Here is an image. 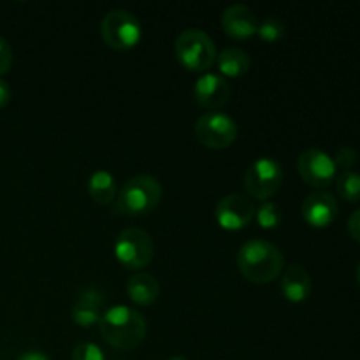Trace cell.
Returning <instances> with one entry per match:
<instances>
[{
  "label": "cell",
  "mask_w": 360,
  "mask_h": 360,
  "mask_svg": "<svg viewBox=\"0 0 360 360\" xmlns=\"http://www.w3.org/2000/svg\"><path fill=\"white\" fill-rule=\"evenodd\" d=\"M101 334L105 343L116 350L129 352L139 347L146 338V320L129 306H112L101 316Z\"/></svg>",
  "instance_id": "1"
},
{
  "label": "cell",
  "mask_w": 360,
  "mask_h": 360,
  "mask_svg": "<svg viewBox=\"0 0 360 360\" xmlns=\"http://www.w3.org/2000/svg\"><path fill=\"white\" fill-rule=\"evenodd\" d=\"M238 267L243 276L252 283H271L283 271L285 259L278 246L255 238L239 248Z\"/></svg>",
  "instance_id": "2"
},
{
  "label": "cell",
  "mask_w": 360,
  "mask_h": 360,
  "mask_svg": "<svg viewBox=\"0 0 360 360\" xmlns=\"http://www.w3.org/2000/svg\"><path fill=\"white\" fill-rule=\"evenodd\" d=\"M162 185L150 174L130 178L116 197V211L123 214H146L158 206Z\"/></svg>",
  "instance_id": "3"
},
{
  "label": "cell",
  "mask_w": 360,
  "mask_h": 360,
  "mask_svg": "<svg viewBox=\"0 0 360 360\" xmlns=\"http://www.w3.org/2000/svg\"><path fill=\"white\" fill-rule=\"evenodd\" d=\"M174 51L179 63L195 72L207 70L217 60V46L213 39L199 28H186L179 32L174 42Z\"/></svg>",
  "instance_id": "4"
},
{
  "label": "cell",
  "mask_w": 360,
  "mask_h": 360,
  "mask_svg": "<svg viewBox=\"0 0 360 360\" xmlns=\"http://www.w3.org/2000/svg\"><path fill=\"white\" fill-rule=\"evenodd\" d=\"M115 255L127 269H143L153 259V239L139 227L123 229L115 241Z\"/></svg>",
  "instance_id": "5"
},
{
  "label": "cell",
  "mask_w": 360,
  "mask_h": 360,
  "mask_svg": "<svg viewBox=\"0 0 360 360\" xmlns=\"http://www.w3.org/2000/svg\"><path fill=\"white\" fill-rule=\"evenodd\" d=\"M102 39L108 46L118 51L134 48L141 41V23L130 11L112 9L101 23Z\"/></svg>",
  "instance_id": "6"
},
{
  "label": "cell",
  "mask_w": 360,
  "mask_h": 360,
  "mask_svg": "<svg viewBox=\"0 0 360 360\" xmlns=\"http://www.w3.org/2000/svg\"><path fill=\"white\" fill-rule=\"evenodd\" d=\"M283 183V167L271 157H260L252 162L245 174V188L255 199H269Z\"/></svg>",
  "instance_id": "7"
},
{
  "label": "cell",
  "mask_w": 360,
  "mask_h": 360,
  "mask_svg": "<svg viewBox=\"0 0 360 360\" xmlns=\"http://www.w3.org/2000/svg\"><path fill=\"white\" fill-rule=\"evenodd\" d=\"M195 137L200 144L213 150L231 146L238 137V123L221 111H210L195 123Z\"/></svg>",
  "instance_id": "8"
},
{
  "label": "cell",
  "mask_w": 360,
  "mask_h": 360,
  "mask_svg": "<svg viewBox=\"0 0 360 360\" xmlns=\"http://www.w3.org/2000/svg\"><path fill=\"white\" fill-rule=\"evenodd\" d=\"M297 169L301 178L315 188H326L336 178V164L330 155L319 148H309L299 155Z\"/></svg>",
  "instance_id": "9"
},
{
  "label": "cell",
  "mask_w": 360,
  "mask_h": 360,
  "mask_svg": "<svg viewBox=\"0 0 360 360\" xmlns=\"http://www.w3.org/2000/svg\"><path fill=\"white\" fill-rule=\"evenodd\" d=\"M217 220L227 231H239L252 221L255 207L250 197L241 193H229L217 204Z\"/></svg>",
  "instance_id": "10"
},
{
  "label": "cell",
  "mask_w": 360,
  "mask_h": 360,
  "mask_svg": "<svg viewBox=\"0 0 360 360\" xmlns=\"http://www.w3.org/2000/svg\"><path fill=\"white\" fill-rule=\"evenodd\" d=\"M193 98L200 108L217 111L231 98V84L220 74L204 72L193 84Z\"/></svg>",
  "instance_id": "11"
},
{
  "label": "cell",
  "mask_w": 360,
  "mask_h": 360,
  "mask_svg": "<svg viewBox=\"0 0 360 360\" xmlns=\"http://www.w3.org/2000/svg\"><path fill=\"white\" fill-rule=\"evenodd\" d=\"M302 218L308 225L316 229L329 227L338 217V200L329 192H313L302 202Z\"/></svg>",
  "instance_id": "12"
},
{
  "label": "cell",
  "mask_w": 360,
  "mask_h": 360,
  "mask_svg": "<svg viewBox=\"0 0 360 360\" xmlns=\"http://www.w3.org/2000/svg\"><path fill=\"white\" fill-rule=\"evenodd\" d=\"M221 27H224L225 34L231 35L232 39L245 41V39L257 34L259 21H257V16L248 6L232 4L221 14Z\"/></svg>",
  "instance_id": "13"
},
{
  "label": "cell",
  "mask_w": 360,
  "mask_h": 360,
  "mask_svg": "<svg viewBox=\"0 0 360 360\" xmlns=\"http://www.w3.org/2000/svg\"><path fill=\"white\" fill-rule=\"evenodd\" d=\"M104 308V294L98 288H84L72 306V320L81 327H91L101 322Z\"/></svg>",
  "instance_id": "14"
},
{
  "label": "cell",
  "mask_w": 360,
  "mask_h": 360,
  "mask_svg": "<svg viewBox=\"0 0 360 360\" xmlns=\"http://www.w3.org/2000/svg\"><path fill=\"white\" fill-rule=\"evenodd\" d=\"M311 276L301 264H292L281 276V292L290 302H302L311 294Z\"/></svg>",
  "instance_id": "15"
},
{
  "label": "cell",
  "mask_w": 360,
  "mask_h": 360,
  "mask_svg": "<svg viewBox=\"0 0 360 360\" xmlns=\"http://www.w3.org/2000/svg\"><path fill=\"white\" fill-rule=\"evenodd\" d=\"M127 292L129 297L139 306H150L160 295V285L153 274L137 273L129 278L127 281Z\"/></svg>",
  "instance_id": "16"
},
{
  "label": "cell",
  "mask_w": 360,
  "mask_h": 360,
  "mask_svg": "<svg viewBox=\"0 0 360 360\" xmlns=\"http://www.w3.org/2000/svg\"><path fill=\"white\" fill-rule=\"evenodd\" d=\"M218 60V69H220V76L229 77H239L245 76L252 65V58L248 53L241 48H225L220 55H217Z\"/></svg>",
  "instance_id": "17"
},
{
  "label": "cell",
  "mask_w": 360,
  "mask_h": 360,
  "mask_svg": "<svg viewBox=\"0 0 360 360\" xmlns=\"http://www.w3.org/2000/svg\"><path fill=\"white\" fill-rule=\"evenodd\" d=\"M90 197L101 206H108L116 197V179L111 172L97 171L90 176L88 181Z\"/></svg>",
  "instance_id": "18"
},
{
  "label": "cell",
  "mask_w": 360,
  "mask_h": 360,
  "mask_svg": "<svg viewBox=\"0 0 360 360\" xmlns=\"http://www.w3.org/2000/svg\"><path fill=\"white\" fill-rule=\"evenodd\" d=\"M336 190L347 202L360 200V174L355 171H343L336 181Z\"/></svg>",
  "instance_id": "19"
},
{
  "label": "cell",
  "mask_w": 360,
  "mask_h": 360,
  "mask_svg": "<svg viewBox=\"0 0 360 360\" xmlns=\"http://www.w3.org/2000/svg\"><path fill=\"white\" fill-rule=\"evenodd\" d=\"M285 32H287V28H285L283 21H281L280 18L274 16L266 18V20H264L262 23H259V27H257V34H259V37L266 42L281 41V39L285 37Z\"/></svg>",
  "instance_id": "20"
},
{
  "label": "cell",
  "mask_w": 360,
  "mask_h": 360,
  "mask_svg": "<svg viewBox=\"0 0 360 360\" xmlns=\"http://www.w3.org/2000/svg\"><path fill=\"white\" fill-rule=\"evenodd\" d=\"M257 221L262 229H274L281 224V207L274 202H264L257 210Z\"/></svg>",
  "instance_id": "21"
},
{
  "label": "cell",
  "mask_w": 360,
  "mask_h": 360,
  "mask_svg": "<svg viewBox=\"0 0 360 360\" xmlns=\"http://www.w3.org/2000/svg\"><path fill=\"white\" fill-rule=\"evenodd\" d=\"M72 360H104V354L97 345L79 343L74 347Z\"/></svg>",
  "instance_id": "22"
},
{
  "label": "cell",
  "mask_w": 360,
  "mask_h": 360,
  "mask_svg": "<svg viewBox=\"0 0 360 360\" xmlns=\"http://www.w3.org/2000/svg\"><path fill=\"white\" fill-rule=\"evenodd\" d=\"M355 162H357V151L352 150V148H347V146L341 148V150H338L336 158H334V164H336V167L345 169V171H350V169L355 165Z\"/></svg>",
  "instance_id": "23"
},
{
  "label": "cell",
  "mask_w": 360,
  "mask_h": 360,
  "mask_svg": "<svg viewBox=\"0 0 360 360\" xmlns=\"http://www.w3.org/2000/svg\"><path fill=\"white\" fill-rule=\"evenodd\" d=\"M11 65H13V49L7 44L6 39L0 37V76L9 72Z\"/></svg>",
  "instance_id": "24"
},
{
  "label": "cell",
  "mask_w": 360,
  "mask_h": 360,
  "mask_svg": "<svg viewBox=\"0 0 360 360\" xmlns=\"http://www.w3.org/2000/svg\"><path fill=\"white\" fill-rule=\"evenodd\" d=\"M348 232L355 241L360 243V210L352 213L350 220H348Z\"/></svg>",
  "instance_id": "25"
},
{
  "label": "cell",
  "mask_w": 360,
  "mask_h": 360,
  "mask_svg": "<svg viewBox=\"0 0 360 360\" xmlns=\"http://www.w3.org/2000/svg\"><path fill=\"white\" fill-rule=\"evenodd\" d=\"M11 95H13V91H11L9 84L4 79H0V108H6V105L9 104Z\"/></svg>",
  "instance_id": "26"
},
{
  "label": "cell",
  "mask_w": 360,
  "mask_h": 360,
  "mask_svg": "<svg viewBox=\"0 0 360 360\" xmlns=\"http://www.w3.org/2000/svg\"><path fill=\"white\" fill-rule=\"evenodd\" d=\"M18 360H49L48 357H46L44 354H42V352H37V350H30V352H27V354H23L21 355L20 359Z\"/></svg>",
  "instance_id": "27"
},
{
  "label": "cell",
  "mask_w": 360,
  "mask_h": 360,
  "mask_svg": "<svg viewBox=\"0 0 360 360\" xmlns=\"http://www.w3.org/2000/svg\"><path fill=\"white\" fill-rule=\"evenodd\" d=\"M357 281H359V285H360V262H359V266H357Z\"/></svg>",
  "instance_id": "28"
},
{
  "label": "cell",
  "mask_w": 360,
  "mask_h": 360,
  "mask_svg": "<svg viewBox=\"0 0 360 360\" xmlns=\"http://www.w3.org/2000/svg\"><path fill=\"white\" fill-rule=\"evenodd\" d=\"M167 360H188V359H185V357H171V359H167Z\"/></svg>",
  "instance_id": "29"
}]
</instances>
